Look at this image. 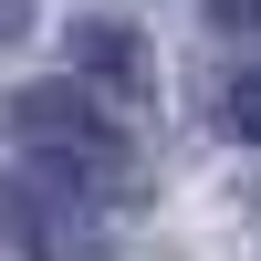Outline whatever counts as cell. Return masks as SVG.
<instances>
[{
    "instance_id": "obj_1",
    "label": "cell",
    "mask_w": 261,
    "mask_h": 261,
    "mask_svg": "<svg viewBox=\"0 0 261 261\" xmlns=\"http://www.w3.org/2000/svg\"><path fill=\"white\" fill-rule=\"evenodd\" d=\"M11 136H21V167L32 178H53V188H125V125L105 115L84 84H42V94H21L11 105Z\"/></svg>"
},
{
    "instance_id": "obj_2",
    "label": "cell",
    "mask_w": 261,
    "mask_h": 261,
    "mask_svg": "<svg viewBox=\"0 0 261 261\" xmlns=\"http://www.w3.org/2000/svg\"><path fill=\"white\" fill-rule=\"evenodd\" d=\"M0 241L21 261H115L105 230H94V209H84L73 188L32 178V167H0Z\"/></svg>"
},
{
    "instance_id": "obj_3",
    "label": "cell",
    "mask_w": 261,
    "mask_h": 261,
    "mask_svg": "<svg viewBox=\"0 0 261 261\" xmlns=\"http://www.w3.org/2000/svg\"><path fill=\"white\" fill-rule=\"evenodd\" d=\"M220 125H230V136H251V146H261V63H251V73H230V84H220Z\"/></svg>"
},
{
    "instance_id": "obj_4",
    "label": "cell",
    "mask_w": 261,
    "mask_h": 261,
    "mask_svg": "<svg viewBox=\"0 0 261 261\" xmlns=\"http://www.w3.org/2000/svg\"><path fill=\"white\" fill-rule=\"evenodd\" d=\"M32 32V0H0V42H21Z\"/></svg>"
}]
</instances>
